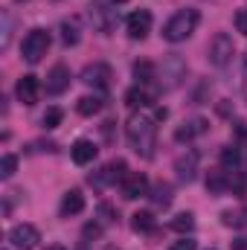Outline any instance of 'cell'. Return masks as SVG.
I'll return each mask as SVG.
<instances>
[{
  "instance_id": "obj_1",
  "label": "cell",
  "mask_w": 247,
  "mask_h": 250,
  "mask_svg": "<svg viewBox=\"0 0 247 250\" xmlns=\"http://www.w3.org/2000/svg\"><path fill=\"white\" fill-rule=\"evenodd\" d=\"M125 137H128V146L143 160H151L154 148H157V120H151L145 114H134L125 125Z\"/></svg>"
},
{
  "instance_id": "obj_2",
  "label": "cell",
  "mask_w": 247,
  "mask_h": 250,
  "mask_svg": "<svg viewBox=\"0 0 247 250\" xmlns=\"http://www.w3.org/2000/svg\"><path fill=\"white\" fill-rule=\"evenodd\" d=\"M198 23H201V12L198 9H181L163 23V38L169 44H181L198 29Z\"/></svg>"
},
{
  "instance_id": "obj_3",
  "label": "cell",
  "mask_w": 247,
  "mask_h": 250,
  "mask_svg": "<svg viewBox=\"0 0 247 250\" xmlns=\"http://www.w3.org/2000/svg\"><path fill=\"white\" fill-rule=\"evenodd\" d=\"M50 44H53V38H50V32L47 29H29L26 32V38H23V44H21V56H23V62L29 64H38L47 53H50Z\"/></svg>"
},
{
  "instance_id": "obj_4",
  "label": "cell",
  "mask_w": 247,
  "mask_h": 250,
  "mask_svg": "<svg viewBox=\"0 0 247 250\" xmlns=\"http://www.w3.org/2000/svg\"><path fill=\"white\" fill-rule=\"evenodd\" d=\"M87 18H90L93 29L102 32V35H111L114 26H117V12H114L105 0H90V3H87Z\"/></svg>"
},
{
  "instance_id": "obj_5",
  "label": "cell",
  "mask_w": 247,
  "mask_h": 250,
  "mask_svg": "<svg viewBox=\"0 0 247 250\" xmlns=\"http://www.w3.org/2000/svg\"><path fill=\"white\" fill-rule=\"evenodd\" d=\"M236 56V44L227 32H218L212 41H209V64L212 67H227Z\"/></svg>"
},
{
  "instance_id": "obj_6",
  "label": "cell",
  "mask_w": 247,
  "mask_h": 250,
  "mask_svg": "<svg viewBox=\"0 0 247 250\" xmlns=\"http://www.w3.org/2000/svg\"><path fill=\"white\" fill-rule=\"evenodd\" d=\"M9 242L18 250H35V245L41 242V233L35 224H15L9 230Z\"/></svg>"
},
{
  "instance_id": "obj_7",
  "label": "cell",
  "mask_w": 247,
  "mask_h": 250,
  "mask_svg": "<svg viewBox=\"0 0 247 250\" xmlns=\"http://www.w3.org/2000/svg\"><path fill=\"white\" fill-rule=\"evenodd\" d=\"M151 23H154L151 12H148V9H137V12H131V15H128L125 29H128V35H131L134 41H143V38L151 32Z\"/></svg>"
},
{
  "instance_id": "obj_8",
  "label": "cell",
  "mask_w": 247,
  "mask_h": 250,
  "mask_svg": "<svg viewBox=\"0 0 247 250\" xmlns=\"http://www.w3.org/2000/svg\"><path fill=\"white\" fill-rule=\"evenodd\" d=\"M111 79H114V73H111L108 64H87L82 70V82L87 87H96V90H108L111 87Z\"/></svg>"
},
{
  "instance_id": "obj_9",
  "label": "cell",
  "mask_w": 247,
  "mask_h": 250,
  "mask_svg": "<svg viewBox=\"0 0 247 250\" xmlns=\"http://www.w3.org/2000/svg\"><path fill=\"white\" fill-rule=\"evenodd\" d=\"M15 93H18V99H21L26 108H32V105L38 102V96H41V82H38V76H21L18 84H15Z\"/></svg>"
},
{
  "instance_id": "obj_10",
  "label": "cell",
  "mask_w": 247,
  "mask_h": 250,
  "mask_svg": "<svg viewBox=\"0 0 247 250\" xmlns=\"http://www.w3.org/2000/svg\"><path fill=\"white\" fill-rule=\"evenodd\" d=\"M154 99H157V90H151L148 84H137V87H131L128 93H125V105L131 108V111H143V108H151L154 105Z\"/></svg>"
},
{
  "instance_id": "obj_11",
  "label": "cell",
  "mask_w": 247,
  "mask_h": 250,
  "mask_svg": "<svg viewBox=\"0 0 247 250\" xmlns=\"http://www.w3.org/2000/svg\"><path fill=\"white\" fill-rule=\"evenodd\" d=\"M206 128H209V123H206L204 117H192V120H186V123H181L175 128V140H178V143H192V140H198L201 134H206Z\"/></svg>"
},
{
  "instance_id": "obj_12",
  "label": "cell",
  "mask_w": 247,
  "mask_h": 250,
  "mask_svg": "<svg viewBox=\"0 0 247 250\" xmlns=\"http://www.w3.org/2000/svg\"><path fill=\"white\" fill-rule=\"evenodd\" d=\"M67 87H70V67L67 64H56L47 73V93L50 96H62Z\"/></svg>"
},
{
  "instance_id": "obj_13",
  "label": "cell",
  "mask_w": 247,
  "mask_h": 250,
  "mask_svg": "<svg viewBox=\"0 0 247 250\" xmlns=\"http://www.w3.org/2000/svg\"><path fill=\"white\" fill-rule=\"evenodd\" d=\"M143 195H148V178H145L143 172H131V175H125V181H123V198H128V201H137V198H143Z\"/></svg>"
},
{
  "instance_id": "obj_14",
  "label": "cell",
  "mask_w": 247,
  "mask_h": 250,
  "mask_svg": "<svg viewBox=\"0 0 247 250\" xmlns=\"http://www.w3.org/2000/svg\"><path fill=\"white\" fill-rule=\"evenodd\" d=\"M96 154H99V148H96L93 140H76V143L70 146V157H73V163H79V166L93 163Z\"/></svg>"
},
{
  "instance_id": "obj_15",
  "label": "cell",
  "mask_w": 247,
  "mask_h": 250,
  "mask_svg": "<svg viewBox=\"0 0 247 250\" xmlns=\"http://www.w3.org/2000/svg\"><path fill=\"white\" fill-rule=\"evenodd\" d=\"M198 151H186L181 154L178 160H175V172H178V181H184V184H192L195 181V172H198Z\"/></svg>"
},
{
  "instance_id": "obj_16",
  "label": "cell",
  "mask_w": 247,
  "mask_h": 250,
  "mask_svg": "<svg viewBox=\"0 0 247 250\" xmlns=\"http://www.w3.org/2000/svg\"><path fill=\"white\" fill-rule=\"evenodd\" d=\"M186 76V64L181 56H169L163 62V79H166V87H175L181 79Z\"/></svg>"
},
{
  "instance_id": "obj_17",
  "label": "cell",
  "mask_w": 247,
  "mask_h": 250,
  "mask_svg": "<svg viewBox=\"0 0 247 250\" xmlns=\"http://www.w3.org/2000/svg\"><path fill=\"white\" fill-rule=\"evenodd\" d=\"M82 209H84V195H82V189H70V192H64L62 207H59L62 218H70V215H79Z\"/></svg>"
},
{
  "instance_id": "obj_18",
  "label": "cell",
  "mask_w": 247,
  "mask_h": 250,
  "mask_svg": "<svg viewBox=\"0 0 247 250\" xmlns=\"http://www.w3.org/2000/svg\"><path fill=\"white\" fill-rule=\"evenodd\" d=\"M102 105H105V102H102L99 96H82L79 105H76V111H79L82 117H96V114L102 111Z\"/></svg>"
},
{
  "instance_id": "obj_19",
  "label": "cell",
  "mask_w": 247,
  "mask_h": 250,
  "mask_svg": "<svg viewBox=\"0 0 247 250\" xmlns=\"http://www.w3.org/2000/svg\"><path fill=\"white\" fill-rule=\"evenodd\" d=\"M134 76H137L140 84H151V82L157 79V67L151 62H137L134 64Z\"/></svg>"
},
{
  "instance_id": "obj_20",
  "label": "cell",
  "mask_w": 247,
  "mask_h": 250,
  "mask_svg": "<svg viewBox=\"0 0 247 250\" xmlns=\"http://www.w3.org/2000/svg\"><path fill=\"white\" fill-rule=\"evenodd\" d=\"M169 227H172L175 233H184L186 236V233L195 230V215H192V212H178V215L169 221Z\"/></svg>"
},
{
  "instance_id": "obj_21",
  "label": "cell",
  "mask_w": 247,
  "mask_h": 250,
  "mask_svg": "<svg viewBox=\"0 0 247 250\" xmlns=\"http://www.w3.org/2000/svg\"><path fill=\"white\" fill-rule=\"evenodd\" d=\"M79 38H82V32H79V21H64L62 23V41L67 44V47H76L79 44Z\"/></svg>"
},
{
  "instance_id": "obj_22",
  "label": "cell",
  "mask_w": 247,
  "mask_h": 250,
  "mask_svg": "<svg viewBox=\"0 0 247 250\" xmlns=\"http://www.w3.org/2000/svg\"><path fill=\"white\" fill-rule=\"evenodd\" d=\"M239 163H242L239 148H236V146H227V148L221 151V166H224V169H230V172H239Z\"/></svg>"
},
{
  "instance_id": "obj_23",
  "label": "cell",
  "mask_w": 247,
  "mask_h": 250,
  "mask_svg": "<svg viewBox=\"0 0 247 250\" xmlns=\"http://www.w3.org/2000/svg\"><path fill=\"white\" fill-rule=\"evenodd\" d=\"M131 227L137 233H148V230H154V215L151 212H134L131 215Z\"/></svg>"
},
{
  "instance_id": "obj_24",
  "label": "cell",
  "mask_w": 247,
  "mask_h": 250,
  "mask_svg": "<svg viewBox=\"0 0 247 250\" xmlns=\"http://www.w3.org/2000/svg\"><path fill=\"white\" fill-rule=\"evenodd\" d=\"M151 201H154L157 207H169V204H172V187L160 181V184L154 187V192H151Z\"/></svg>"
},
{
  "instance_id": "obj_25",
  "label": "cell",
  "mask_w": 247,
  "mask_h": 250,
  "mask_svg": "<svg viewBox=\"0 0 247 250\" xmlns=\"http://www.w3.org/2000/svg\"><path fill=\"white\" fill-rule=\"evenodd\" d=\"M62 120H64V111L62 108H47V114L41 117V123H44V128L50 131V128H59L62 125Z\"/></svg>"
},
{
  "instance_id": "obj_26",
  "label": "cell",
  "mask_w": 247,
  "mask_h": 250,
  "mask_svg": "<svg viewBox=\"0 0 247 250\" xmlns=\"http://www.w3.org/2000/svg\"><path fill=\"white\" fill-rule=\"evenodd\" d=\"M15 169H18V157L15 154H3V160H0V178L9 181L15 175Z\"/></svg>"
},
{
  "instance_id": "obj_27",
  "label": "cell",
  "mask_w": 247,
  "mask_h": 250,
  "mask_svg": "<svg viewBox=\"0 0 247 250\" xmlns=\"http://www.w3.org/2000/svg\"><path fill=\"white\" fill-rule=\"evenodd\" d=\"M236 29H239L242 35H247V6H242V9L236 12Z\"/></svg>"
},
{
  "instance_id": "obj_28",
  "label": "cell",
  "mask_w": 247,
  "mask_h": 250,
  "mask_svg": "<svg viewBox=\"0 0 247 250\" xmlns=\"http://www.w3.org/2000/svg\"><path fill=\"white\" fill-rule=\"evenodd\" d=\"M169 250H198V242H195V239H189V236H184L181 242H175Z\"/></svg>"
},
{
  "instance_id": "obj_29",
  "label": "cell",
  "mask_w": 247,
  "mask_h": 250,
  "mask_svg": "<svg viewBox=\"0 0 247 250\" xmlns=\"http://www.w3.org/2000/svg\"><path fill=\"white\" fill-rule=\"evenodd\" d=\"M99 215H102V221H117V209L111 204H99Z\"/></svg>"
},
{
  "instance_id": "obj_30",
  "label": "cell",
  "mask_w": 247,
  "mask_h": 250,
  "mask_svg": "<svg viewBox=\"0 0 247 250\" xmlns=\"http://www.w3.org/2000/svg\"><path fill=\"white\" fill-rule=\"evenodd\" d=\"M82 236H84V239H99V236H102V227H99V224H87V227L82 230Z\"/></svg>"
},
{
  "instance_id": "obj_31",
  "label": "cell",
  "mask_w": 247,
  "mask_h": 250,
  "mask_svg": "<svg viewBox=\"0 0 247 250\" xmlns=\"http://www.w3.org/2000/svg\"><path fill=\"white\" fill-rule=\"evenodd\" d=\"M0 47H9V15H3V41Z\"/></svg>"
},
{
  "instance_id": "obj_32",
  "label": "cell",
  "mask_w": 247,
  "mask_h": 250,
  "mask_svg": "<svg viewBox=\"0 0 247 250\" xmlns=\"http://www.w3.org/2000/svg\"><path fill=\"white\" fill-rule=\"evenodd\" d=\"M233 250H247V236L236 239V242H233Z\"/></svg>"
},
{
  "instance_id": "obj_33",
  "label": "cell",
  "mask_w": 247,
  "mask_h": 250,
  "mask_svg": "<svg viewBox=\"0 0 247 250\" xmlns=\"http://www.w3.org/2000/svg\"><path fill=\"white\" fill-rule=\"evenodd\" d=\"M242 93H245V99H247V67H245V79H242Z\"/></svg>"
},
{
  "instance_id": "obj_34",
  "label": "cell",
  "mask_w": 247,
  "mask_h": 250,
  "mask_svg": "<svg viewBox=\"0 0 247 250\" xmlns=\"http://www.w3.org/2000/svg\"><path fill=\"white\" fill-rule=\"evenodd\" d=\"M47 250H67V248H62V245H53V248H47Z\"/></svg>"
},
{
  "instance_id": "obj_35",
  "label": "cell",
  "mask_w": 247,
  "mask_h": 250,
  "mask_svg": "<svg viewBox=\"0 0 247 250\" xmlns=\"http://www.w3.org/2000/svg\"><path fill=\"white\" fill-rule=\"evenodd\" d=\"M111 3H128V0H111Z\"/></svg>"
},
{
  "instance_id": "obj_36",
  "label": "cell",
  "mask_w": 247,
  "mask_h": 250,
  "mask_svg": "<svg viewBox=\"0 0 247 250\" xmlns=\"http://www.w3.org/2000/svg\"><path fill=\"white\" fill-rule=\"evenodd\" d=\"M245 215H247V207H245Z\"/></svg>"
},
{
  "instance_id": "obj_37",
  "label": "cell",
  "mask_w": 247,
  "mask_h": 250,
  "mask_svg": "<svg viewBox=\"0 0 247 250\" xmlns=\"http://www.w3.org/2000/svg\"><path fill=\"white\" fill-rule=\"evenodd\" d=\"M21 3H23V0H21Z\"/></svg>"
}]
</instances>
